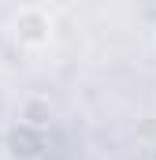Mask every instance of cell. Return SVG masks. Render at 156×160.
<instances>
[{
  "instance_id": "cell-1",
  "label": "cell",
  "mask_w": 156,
  "mask_h": 160,
  "mask_svg": "<svg viewBox=\"0 0 156 160\" xmlns=\"http://www.w3.org/2000/svg\"><path fill=\"white\" fill-rule=\"evenodd\" d=\"M11 38L22 48H45L52 41V15L45 8H22L11 19Z\"/></svg>"
},
{
  "instance_id": "cell-2",
  "label": "cell",
  "mask_w": 156,
  "mask_h": 160,
  "mask_svg": "<svg viewBox=\"0 0 156 160\" xmlns=\"http://www.w3.org/2000/svg\"><path fill=\"white\" fill-rule=\"evenodd\" d=\"M52 116H56V108H52L48 97H26V101L19 104V123L30 127V130H45V127L52 123Z\"/></svg>"
},
{
  "instance_id": "cell-3",
  "label": "cell",
  "mask_w": 156,
  "mask_h": 160,
  "mask_svg": "<svg viewBox=\"0 0 156 160\" xmlns=\"http://www.w3.org/2000/svg\"><path fill=\"white\" fill-rule=\"evenodd\" d=\"M7 145H11V153L19 160H37L41 149H45V138H41V130H30V127H15L11 130V138H7Z\"/></svg>"
}]
</instances>
